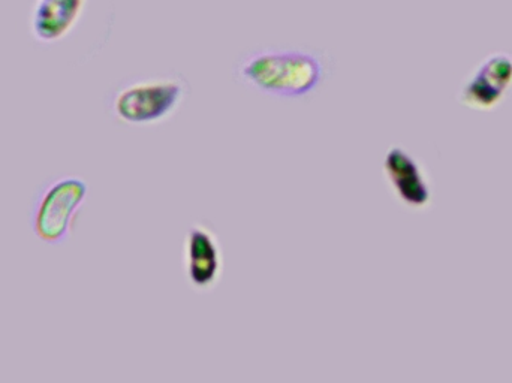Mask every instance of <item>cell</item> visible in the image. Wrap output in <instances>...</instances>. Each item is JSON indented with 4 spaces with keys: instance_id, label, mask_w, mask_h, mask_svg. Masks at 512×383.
Wrapping results in <instances>:
<instances>
[{
    "instance_id": "cell-1",
    "label": "cell",
    "mask_w": 512,
    "mask_h": 383,
    "mask_svg": "<svg viewBox=\"0 0 512 383\" xmlns=\"http://www.w3.org/2000/svg\"><path fill=\"white\" fill-rule=\"evenodd\" d=\"M240 75L268 95L301 98L321 84L324 66L309 51L262 50L242 63Z\"/></svg>"
},
{
    "instance_id": "cell-2",
    "label": "cell",
    "mask_w": 512,
    "mask_h": 383,
    "mask_svg": "<svg viewBox=\"0 0 512 383\" xmlns=\"http://www.w3.org/2000/svg\"><path fill=\"white\" fill-rule=\"evenodd\" d=\"M89 196L86 180L60 176L47 180L33 195L29 223L35 237L50 246L68 241Z\"/></svg>"
},
{
    "instance_id": "cell-3",
    "label": "cell",
    "mask_w": 512,
    "mask_h": 383,
    "mask_svg": "<svg viewBox=\"0 0 512 383\" xmlns=\"http://www.w3.org/2000/svg\"><path fill=\"white\" fill-rule=\"evenodd\" d=\"M186 84L179 78H149L125 84L111 99V113L126 125L164 122L185 101Z\"/></svg>"
},
{
    "instance_id": "cell-4",
    "label": "cell",
    "mask_w": 512,
    "mask_h": 383,
    "mask_svg": "<svg viewBox=\"0 0 512 383\" xmlns=\"http://www.w3.org/2000/svg\"><path fill=\"white\" fill-rule=\"evenodd\" d=\"M512 90V56L505 51L487 56L466 77L460 87L459 102L475 111H493Z\"/></svg>"
},
{
    "instance_id": "cell-5",
    "label": "cell",
    "mask_w": 512,
    "mask_h": 383,
    "mask_svg": "<svg viewBox=\"0 0 512 383\" xmlns=\"http://www.w3.org/2000/svg\"><path fill=\"white\" fill-rule=\"evenodd\" d=\"M183 264L188 282L197 291H212L224 273V255L218 237L207 226L194 225L186 234Z\"/></svg>"
},
{
    "instance_id": "cell-6",
    "label": "cell",
    "mask_w": 512,
    "mask_h": 383,
    "mask_svg": "<svg viewBox=\"0 0 512 383\" xmlns=\"http://www.w3.org/2000/svg\"><path fill=\"white\" fill-rule=\"evenodd\" d=\"M384 174L396 198L411 210H424L432 202L429 177L420 162L400 146L391 147L384 159Z\"/></svg>"
},
{
    "instance_id": "cell-7",
    "label": "cell",
    "mask_w": 512,
    "mask_h": 383,
    "mask_svg": "<svg viewBox=\"0 0 512 383\" xmlns=\"http://www.w3.org/2000/svg\"><path fill=\"white\" fill-rule=\"evenodd\" d=\"M86 5L87 0H35L30 11V35L39 44L63 41L80 23Z\"/></svg>"
}]
</instances>
